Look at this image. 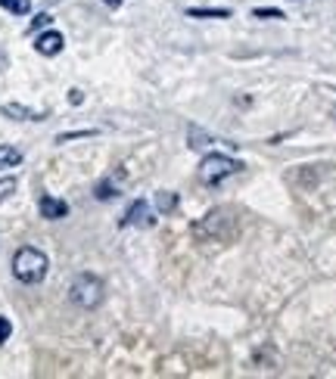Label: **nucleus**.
Segmentation results:
<instances>
[{
    "mask_svg": "<svg viewBox=\"0 0 336 379\" xmlns=\"http://www.w3.org/2000/svg\"><path fill=\"white\" fill-rule=\"evenodd\" d=\"M47 268H50V261H47V255L41 249H35V245H22V249L13 255V277H16L19 283H41L47 277Z\"/></svg>",
    "mask_w": 336,
    "mask_h": 379,
    "instance_id": "obj_1",
    "label": "nucleus"
},
{
    "mask_svg": "<svg viewBox=\"0 0 336 379\" xmlns=\"http://www.w3.org/2000/svg\"><path fill=\"white\" fill-rule=\"evenodd\" d=\"M103 296H106V286L97 274H78L75 280H72L69 298H72V305H78V308H84V311L97 308V305L103 302Z\"/></svg>",
    "mask_w": 336,
    "mask_h": 379,
    "instance_id": "obj_2",
    "label": "nucleus"
},
{
    "mask_svg": "<svg viewBox=\"0 0 336 379\" xmlns=\"http://www.w3.org/2000/svg\"><path fill=\"white\" fill-rule=\"evenodd\" d=\"M237 171H240L237 159L212 152V156H206L203 162H199V181H203L206 187H221V184H224L227 177H234Z\"/></svg>",
    "mask_w": 336,
    "mask_h": 379,
    "instance_id": "obj_3",
    "label": "nucleus"
},
{
    "mask_svg": "<svg viewBox=\"0 0 336 379\" xmlns=\"http://www.w3.org/2000/svg\"><path fill=\"white\" fill-rule=\"evenodd\" d=\"M193 230H197V236H203V239L206 236H227L234 230V218H231V211L227 209H215Z\"/></svg>",
    "mask_w": 336,
    "mask_h": 379,
    "instance_id": "obj_4",
    "label": "nucleus"
},
{
    "mask_svg": "<svg viewBox=\"0 0 336 379\" xmlns=\"http://www.w3.org/2000/svg\"><path fill=\"white\" fill-rule=\"evenodd\" d=\"M153 224H156V218L150 211V202L146 199H134L122 218V227H153Z\"/></svg>",
    "mask_w": 336,
    "mask_h": 379,
    "instance_id": "obj_5",
    "label": "nucleus"
},
{
    "mask_svg": "<svg viewBox=\"0 0 336 379\" xmlns=\"http://www.w3.org/2000/svg\"><path fill=\"white\" fill-rule=\"evenodd\" d=\"M0 112H3L6 118H13V122H44L47 118L44 109H31V106H25V103H3Z\"/></svg>",
    "mask_w": 336,
    "mask_h": 379,
    "instance_id": "obj_6",
    "label": "nucleus"
},
{
    "mask_svg": "<svg viewBox=\"0 0 336 379\" xmlns=\"http://www.w3.org/2000/svg\"><path fill=\"white\" fill-rule=\"evenodd\" d=\"M63 47H66V38L59 35V31H44L35 41V50L41 53V56H56V53H63Z\"/></svg>",
    "mask_w": 336,
    "mask_h": 379,
    "instance_id": "obj_7",
    "label": "nucleus"
},
{
    "mask_svg": "<svg viewBox=\"0 0 336 379\" xmlns=\"http://www.w3.org/2000/svg\"><path fill=\"white\" fill-rule=\"evenodd\" d=\"M38 209H41V218H47V221H59V218L69 215V205L56 196H47V193L38 199Z\"/></svg>",
    "mask_w": 336,
    "mask_h": 379,
    "instance_id": "obj_8",
    "label": "nucleus"
},
{
    "mask_svg": "<svg viewBox=\"0 0 336 379\" xmlns=\"http://www.w3.org/2000/svg\"><path fill=\"white\" fill-rule=\"evenodd\" d=\"M187 16L190 19H231V10H224V6H218V10H212V6H190Z\"/></svg>",
    "mask_w": 336,
    "mask_h": 379,
    "instance_id": "obj_9",
    "label": "nucleus"
},
{
    "mask_svg": "<svg viewBox=\"0 0 336 379\" xmlns=\"http://www.w3.org/2000/svg\"><path fill=\"white\" fill-rule=\"evenodd\" d=\"M156 209L162 211V215H171V211H178V193L159 190V193H156Z\"/></svg>",
    "mask_w": 336,
    "mask_h": 379,
    "instance_id": "obj_10",
    "label": "nucleus"
},
{
    "mask_svg": "<svg viewBox=\"0 0 336 379\" xmlns=\"http://www.w3.org/2000/svg\"><path fill=\"white\" fill-rule=\"evenodd\" d=\"M22 162V150H16V146H0V171L3 168H16V165Z\"/></svg>",
    "mask_w": 336,
    "mask_h": 379,
    "instance_id": "obj_11",
    "label": "nucleus"
},
{
    "mask_svg": "<svg viewBox=\"0 0 336 379\" xmlns=\"http://www.w3.org/2000/svg\"><path fill=\"white\" fill-rule=\"evenodd\" d=\"M0 6L13 16H29L31 13V0H0Z\"/></svg>",
    "mask_w": 336,
    "mask_h": 379,
    "instance_id": "obj_12",
    "label": "nucleus"
},
{
    "mask_svg": "<svg viewBox=\"0 0 336 379\" xmlns=\"http://www.w3.org/2000/svg\"><path fill=\"white\" fill-rule=\"evenodd\" d=\"M93 196H97L100 202H109V199L119 196V187H112V181H100L97 190H93Z\"/></svg>",
    "mask_w": 336,
    "mask_h": 379,
    "instance_id": "obj_13",
    "label": "nucleus"
},
{
    "mask_svg": "<svg viewBox=\"0 0 336 379\" xmlns=\"http://www.w3.org/2000/svg\"><path fill=\"white\" fill-rule=\"evenodd\" d=\"M255 19H284V10H274V6H259V10H252Z\"/></svg>",
    "mask_w": 336,
    "mask_h": 379,
    "instance_id": "obj_14",
    "label": "nucleus"
},
{
    "mask_svg": "<svg viewBox=\"0 0 336 379\" xmlns=\"http://www.w3.org/2000/svg\"><path fill=\"white\" fill-rule=\"evenodd\" d=\"M97 131H69V134H56V143H69V140H82V137H93Z\"/></svg>",
    "mask_w": 336,
    "mask_h": 379,
    "instance_id": "obj_15",
    "label": "nucleus"
},
{
    "mask_svg": "<svg viewBox=\"0 0 336 379\" xmlns=\"http://www.w3.org/2000/svg\"><path fill=\"white\" fill-rule=\"evenodd\" d=\"M10 193H16V177H3V181H0V202H3Z\"/></svg>",
    "mask_w": 336,
    "mask_h": 379,
    "instance_id": "obj_16",
    "label": "nucleus"
},
{
    "mask_svg": "<svg viewBox=\"0 0 336 379\" xmlns=\"http://www.w3.org/2000/svg\"><path fill=\"white\" fill-rule=\"evenodd\" d=\"M53 22V16L50 13H38L35 19H31V31H38V29H47V25Z\"/></svg>",
    "mask_w": 336,
    "mask_h": 379,
    "instance_id": "obj_17",
    "label": "nucleus"
},
{
    "mask_svg": "<svg viewBox=\"0 0 336 379\" xmlns=\"http://www.w3.org/2000/svg\"><path fill=\"white\" fill-rule=\"evenodd\" d=\"M10 336H13V323L6 321V317H0V345H3Z\"/></svg>",
    "mask_w": 336,
    "mask_h": 379,
    "instance_id": "obj_18",
    "label": "nucleus"
},
{
    "mask_svg": "<svg viewBox=\"0 0 336 379\" xmlns=\"http://www.w3.org/2000/svg\"><path fill=\"white\" fill-rule=\"evenodd\" d=\"M69 103H72V106H82V103H84V94H82L78 88H72V90H69Z\"/></svg>",
    "mask_w": 336,
    "mask_h": 379,
    "instance_id": "obj_19",
    "label": "nucleus"
},
{
    "mask_svg": "<svg viewBox=\"0 0 336 379\" xmlns=\"http://www.w3.org/2000/svg\"><path fill=\"white\" fill-rule=\"evenodd\" d=\"M106 6H112V10H119V6H122V0H103Z\"/></svg>",
    "mask_w": 336,
    "mask_h": 379,
    "instance_id": "obj_20",
    "label": "nucleus"
}]
</instances>
